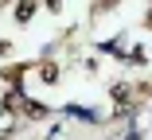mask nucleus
Here are the masks:
<instances>
[{
	"label": "nucleus",
	"mask_w": 152,
	"mask_h": 140,
	"mask_svg": "<svg viewBox=\"0 0 152 140\" xmlns=\"http://www.w3.org/2000/svg\"><path fill=\"white\" fill-rule=\"evenodd\" d=\"M35 8H39L35 0H20V4H16V20H20V23H27V20L35 16Z\"/></svg>",
	"instance_id": "nucleus-1"
},
{
	"label": "nucleus",
	"mask_w": 152,
	"mask_h": 140,
	"mask_svg": "<svg viewBox=\"0 0 152 140\" xmlns=\"http://www.w3.org/2000/svg\"><path fill=\"white\" fill-rule=\"evenodd\" d=\"M43 78L55 82V78H58V66H55V62H43Z\"/></svg>",
	"instance_id": "nucleus-2"
}]
</instances>
